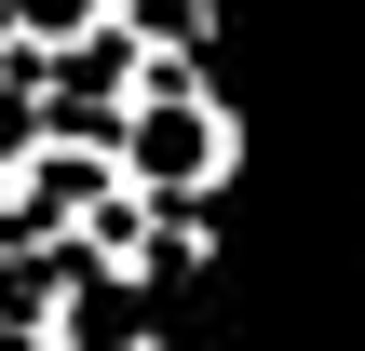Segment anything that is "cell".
<instances>
[{
  "mask_svg": "<svg viewBox=\"0 0 365 351\" xmlns=\"http://www.w3.org/2000/svg\"><path fill=\"white\" fill-rule=\"evenodd\" d=\"M108 162H122V189H149V203H217V176L244 162V135H230V108L190 81V54H163V68L108 108Z\"/></svg>",
  "mask_w": 365,
  "mask_h": 351,
  "instance_id": "cell-1",
  "label": "cell"
}]
</instances>
